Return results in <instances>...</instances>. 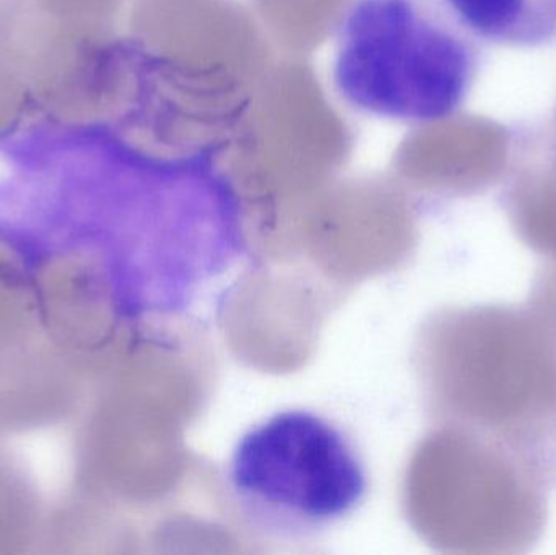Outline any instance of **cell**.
I'll use <instances>...</instances> for the list:
<instances>
[{
	"mask_svg": "<svg viewBox=\"0 0 556 555\" xmlns=\"http://www.w3.org/2000/svg\"><path fill=\"white\" fill-rule=\"evenodd\" d=\"M480 64L479 39L441 0H346L333 29V90L376 119H447L466 103Z\"/></svg>",
	"mask_w": 556,
	"mask_h": 555,
	"instance_id": "1",
	"label": "cell"
},
{
	"mask_svg": "<svg viewBox=\"0 0 556 555\" xmlns=\"http://www.w3.org/2000/svg\"><path fill=\"white\" fill-rule=\"evenodd\" d=\"M228 488L241 512L277 537L306 538L336 527L363 504L368 472L339 426L304 409L281 411L235 445Z\"/></svg>",
	"mask_w": 556,
	"mask_h": 555,
	"instance_id": "2",
	"label": "cell"
},
{
	"mask_svg": "<svg viewBox=\"0 0 556 555\" xmlns=\"http://www.w3.org/2000/svg\"><path fill=\"white\" fill-rule=\"evenodd\" d=\"M480 41L539 48L556 39V0H441Z\"/></svg>",
	"mask_w": 556,
	"mask_h": 555,
	"instance_id": "3",
	"label": "cell"
},
{
	"mask_svg": "<svg viewBox=\"0 0 556 555\" xmlns=\"http://www.w3.org/2000/svg\"><path fill=\"white\" fill-rule=\"evenodd\" d=\"M101 0H31L39 22L65 31L94 36V20Z\"/></svg>",
	"mask_w": 556,
	"mask_h": 555,
	"instance_id": "4",
	"label": "cell"
},
{
	"mask_svg": "<svg viewBox=\"0 0 556 555\" xmlns=\"http://www.w3.org/2000/svg\"><path fill=\"white\" fill-rule=\"evenodd\" d=\"M31 116L22 84L0 64V140Z\"/></svg>",
	"mask_w": 556,
	"mask_h": 555,
	"instance_id": "5",
	"label": "cell"
}]
</instances>
